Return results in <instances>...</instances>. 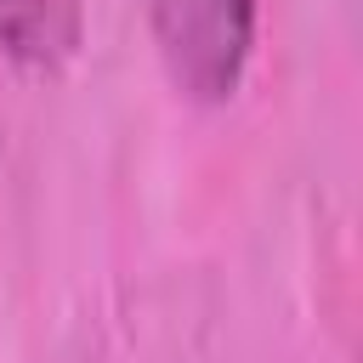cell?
I'll return each mask as SVG.
<instances>
[{"label":"cell","instance_id":"2","mask_svg":"<svg viewBox=\"0 0 363 363\" xmlns=\"http://www.w3.org/2000/svg\"><path fill=\"white\" fill-rule=\"evenodd\" d=\"M85 40V0H0V51L28 74H57Z\"/></svg>","mask_w":363,"mask_h":363},{"label":"cell","instance_id":"1","mask_svg":"<svg viewBox=\"0 0 363 363\" xmlns=\"http://www.w3.org/2000/svg\"><path fill=\"white\" fill-rule=\"evenodd\" d=\"M142 17L176 96L199 108H221L238 96L255 57L261 0H142Z\"/></svg>","mask_w":363,"mask_h":363}]
</instances>
